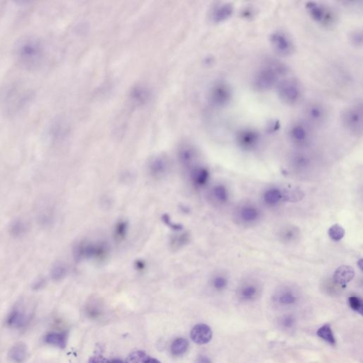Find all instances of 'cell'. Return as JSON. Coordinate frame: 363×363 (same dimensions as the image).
<instances>
[{
	"label": "cell",
	"instance_id": "27",
	"mask_svg": "<svg viewBox=\"0 0 363 363\" xmlns=\"http://www.w3.org/2000/svg\"><path fill=\"white\" fill-rule=\"evenodd\" d=\"M168 170V163L162 158H157L150 165V172L154 178H160L163 177Z\"/></svg>",
	"mask_w": 363,
	"mask_h": 363
},
{
	"label": "cell",
	"instance_id": "21",
	"mask_svg": "<svg viewBox=\"0 0 363 363\" xmlns=\"http://www.w3.org/2000/svg\"><path fill=\"white\" fill-rule=\"evenodd\" d=\"M44 341L48 345L60 348V349H64L68 343V334L65 331H61V332L52 331V332L46 334L44 337Z\"/></svg>",
	"mask_w": 363,
	"mask_h": 363
},
{
	"label": "cell",
	"instance_id": "35",
	"mask_svg": "<svg viewBox=\"0 0 363 363\" xmlns=\"http://www.w3.org/2000/svg\"><path fill=\"white\" fill-rule=\"evenodd\" d=\"M303 193L302 191L297 189H288L283 190V198L284 202H298L302 200Z\"/></svg>",
	"mask_w": 363,
	"mask_h": 363
},
{
	"label": "cell",
	"instance_id": "10",
	"mask_svg": "<svg viewBox=\"0 0 363 363\" xmlns=\"http://www.w3.org/2000/svg\"><path fill=\"white\" fill-rule=\"evenodd\" d=\"M262 286L256 279H248L242 282L237 289V297L243 302H253L260 297Z\"/></svg>",
	"mask_w": 363,
	"mask_h": 363
},
{
	"label": "cell",
	"instance_id": "12",
	"mask_svg": "<svg viewBox=\"0 0 363 363\" xmlns=\"http://www.w3.org/2000/svg\"><path fill=\"white\" fill-rule=\"evenodd\" d=\"M260 218V210L253 204H243L238 207L235 212V219L242 225H254Z\"/></svg>",
	"mask_w": 363,
	"mask_h": 363
},
{
	"label": "cell",
	"instance_id": "5",
	"mask_svg": "<svg viewBox=\"0 0 363 363\" xmlns=\"http://www.w3.org/2000/svg\"><path fill=\"white\" fill-rule=\"evenodd\" d=\"M363 112L362 104L352 105L342 114V123L350 133L357 136L363 133Z\"/></svg>",
	"mask_w": 363,
	"mask_h": 363
},
{
	"label": "cell",
	"instance_id": "13",
	"mask_svg": "<svg viewBox=\"0 0 363 363\" xmlns=\"http://www.w3.org/2000/svg\"><path fill=\"white\" fill-rule=\"evenodd\" d=\"M289 139L296 146H307L311 140V130L308 124L302 122H295L289 130Z\"/></svg>",
	"mask_w": 363,
	"mask_h": 363
},
{
	"label": "cell",
	"instance_id": "33",
	"mask_svg": "<svg viewBox=\"0 0 363 363\" xmlns=\"http://www.w3.org/2000/svg\"><path fill=\"white\" fill-rule=\"evenodd\" d=\"M67 272L68 270H67L66 266L64 264L59 262L52 267V271H51V275H52V280L59 281L65 278Z\"/></svg>",
	"mask_w": 363,
	"mask_h": 363
},
{
	"label": "cell",
	"instance_id": "14",
	"mask_svg": "<svg viewBox=\"0 0 363 363\" xmlns=\"http://www.w3.org/2000/svg\"><path fill=\"white\" fill-rule=\"evenodd\" d=\"M237 144L243 151H253L259 146L260 136L258 130L251 128L240 130L235 137Z\"/></svg>",
	"mask_w": 363,
	"mask_h": 363
},
{
	"label": "cell",
	"instance_id": "45",
	"mask_svg": "<svg viewBox=\"0 0 363 363\" xmlns=\"http://www.w3.org/2000/svg\"><path fill=\"white\" fill-rule=\"evenodd\" d=\"M160 363L157 360L154 359V358H149L148 360L147 363Z\"/></svg>",
	"mask_w": 363,
	"mask_h": 363
},
{
	"label": "cell",
	"instance_id": "32",
	"mask_svg": "<svg viewBox=\"0 0 363 363\" xmlns=\"http://www.w3.org/2000/svg\"><path fill=\"white\" fill-rule=\"evenodd\" d=\"M229 278L222 273L216 274L211 279V285L216 290L223 291L227 287Z\"/></svg>",
	"mask_w": 363,
	"mask_h": 363
},
{
	"label": "cell",
	"instance_id": "38",
	"mask_svg": "<svg viewBox=\"0 0 363 363\" xmlns=\"http://www.w3.org/2000/svg\"><path fill=\"white\" fill-rule=\"evenodd\" d=\"M128 231V224L126 221H120L116 224L114 229V235L117 240H122L125 238Z\"/></svg>",
	"mask_w": 363,
	"mask_h": 363
},
{
	"label": "cell",
	"instance_id": "3",
	"mask_svg": "<svg viewBox=\"0 0 363 363\" xmlns=\"http://www.w3.org/2000/svg\"><path fill=\"white\" fill-rule=\"evenodd\" d=\"M286 65L275 60L267 61L259 68L253 79V85L259 91H267L277 87L281 78L287 73Z\"/></svg>",
	"mask_w": 363,
	"mask_h": 363
},
{
	"label": "cell",
	"instance_id": "8",
	"mask_svg": "<svg viewBox=\"0 0 363 363\" xmlns=\"http://www.w3.org/2000/svg\"><path fill=\"white\" fill-rule=\"evenodd\" d=\"M301 298L300 291L297 286L286 285L280 286L272 297L274 304L282 308L294 307Z\"/></svg>",
	"mask_w": 363,
	"mask_h": 363
},
{
	"label": "cell",
	"instance_id": "30",
	"mask_svg": "<svg viewBox=\"0 0 363 363\" xmlns=\"http://www.w3.org/2000/svg\"><path fill=\"white\" fill-rule=\"evenodd\" d=\"M189 343L184 338H178L172 344L171 351L175 356H181L188 349Z\"/></svg>",
	"mask_w": 363,
	"mask_h": 363
},
{
	"label": "cell",
	"instance_id": "31",
	"mask_svg": "<svg viewBox=\"0 0 363 363\" xmlns=\"http://www.w3.org/2000/svg\"><path fill=\"white\" fill-rule=\"evenodd\" d=\"M317 335L318 337H321L331 345H336V339L331 330L330 325L326 324L320 328L317 331Z\"/></svg>",
	"mask_w": 363,
	"mask_h": 363
},
{
	"label": "cell",
	"instance_id": "7",
	"mask_svg": "<svg viewBox=\"0 0 363 363\" xmlns=\"http://www.w3.org/2000/svg\"><path fill=\"white\" fill-rule=\"evenodd\" d=\"M280 100L287 104H294L302 98V90L298 81L294 79H283L277 86Z\"/></svg>",
	"mask_w": 363,
	"mask_h": 363
},
{
	"label": "cell",
	"instance_id": "34",
	"mask_svg": "<svg viewBox=\"0 0 363 363\" xmlns=\"http://www.w3.org/2000/svg\"><path fill=\"white\" fill-rule=\"evenodd\" d=\"M149 357L142 350L133 352L126 360L125 363H146Z\"/></svg>",
	"mask_w": 363,
	"mask_h": 363
},
{
	"label": "cell",
	"instance_id": "40",
	"mask_svg": "<svg viewBox=\"0 0 363 363\" xmlns=\"http://www.w3.org/2000/svg\"><path fill=\"white\" fill-rule=\"evenodd\" d=\"M195 153L191 149L184 150L181 153V160L185 166H188L193 161Z\"/></svg>",
	"mask_w": 363,
	"mask_h": 363
},
{
	"label": "cell",
	"instance_id": "41",
	"mask_svg": "<svg viewBox=\"0 0 363 363\" xmlns=\"http://www.w3.org/2000/svg\"><path fill=\"white\" fill-rule=\"evenodd\" d=\"M352 43L356 46H361L363 44V33L361 31H353L350 37Z\"/></svg>",
	"mask_w": 363,
	"mask_h": 363
},
{
	"label": "cell",
	"instance_id": "25",
	"mask_svg": "<svg viewBox=\"0 0 363 363\" xmlns=\"http://www.w3.org/2000/svg\"><path fill=\"white\" fill-rule=\"evenodd\" d=\"M211 196L214 201L219 205H225L229 201V190L224 184H216L211 189Z\"/></svg>",
	"mask_w": 363,
	"mask_h": 363
},
{
	"label": "cell",
	"instance_id": "4",
	"mask_svg": "<svg viewBox=\"0 0 363 363\" xmlns=\"http://www.w3.org/2000/svg\"><path fill=\"white\" fill-rule=\"evenodd\" d=\"M109 252V246L103 241H81L74 248L73 254L77 260L82 259H101L106 258Z\"/></svg>",
	"mask_w": 363,
	"mask_h": 363
},
{
	"label": "cell",
	"instance_id": "2",
	"mask_svg": "<svg viewBox=\"0 0 363 363\" xmlns=\"http://www.w3.org/2000/svg\"><path fill=\"white\" fill-rule=\"evenodd\" d=\"M14 56L17 63L25 69H37L45 58L44 43L36 36H23L14 45Z\"/></svg>",
	"mask_w": 363,
	"mask_h": 363
},
{
	"label": "cell",
	"instance_id": "46",
	"mask_svg": "<svg viewBox=\"0 0 363 363\" xmlns=\"http://www.w3.org/2000/svg\"><path fill=\"white\" fill-rule=\"evenodd\" d=\"M110 363H124L122 362V361H120V360H113V361H111Z\"/></svg>",
	"mask_w": 363,
	"mask_h": 363
},
{
	"label": "cell",
	"instance_id": "15",
	"mask_svg": "<svg viewBox=\"0 0 363 363\" xmlns=\"http://www.w3.org/2000/svg\"><path fill=\"white\" fill-rule=\"evenodd\" d=\"M233 92L230 85L224 82L215 84L211 91V100L216 106H226L232 101Z\"/></svg>",
	"mask_w": 363,
	"mask_h": 363
},
{
	"label": "cell",
	"instance_id": "42",
	"mask_svg": "<svg viewBox=\"0 0 363 363\" xmlns=\"http://www.w3.org/2000/svg\"><path fill=\"white\" fill-rule=\"evenodd\" d=\"M88 363H110L106 358L102 356H94L90 358Z\"/></svg>",
	"mask_w": 363,
	"mask_h": 363
},
{
	"label": "cell",
	"instance_id": "39",
	"mask_svg": "<svg viewBox=\"0 0 363 363\" xmlns=\"http://www.w3.org/2000/svg\"><path fill=\"white\" fill-rule=\"evenodd\" d=\"M350 308L356 312L363 314V302L362 299L356 296H351L348 298Z\"/></svg>",
	"mask_w": 363,
	"mask_h": 363
},
{
	"label": "cell",
	"instance_id": "20",
	"mask_svg": "<svg viewBox=\"0 0 363 363\" xmlns=\"http://www.w3.org/2000/svg\"><path fill=\"white\" fill-rule=\"evenodd\" d=\"M28 357V349L24 342H19L14 345L8 353L9 361L13 363H25Z\"/></svg>",
	"mask_w": 363,
	"mask_h": 363
},
{
	"label": "cell",
	"instance_id": "26",
	"mask_svg": "<svg viewBox=\"0 0 363 363\" xmlns=\"http://www.w3.org/2000/svg\"><path fill=\"white\" fill-rule=\"evenodd\" d=\"M233 13V5L229 3H226L216 8L213 14V18L216 22H224L232 17Z\"/></svg>",
	"mask_w": 363,
	"mask_h": 363
},
{
	"label": "cell",
	"instance_id": "24",
	"mask_svg": "<svg viewBox=\"0 0 363 363\" xmlns=\"http://www.w3.org/2000/svg\"><path fill=\"white\" fill-rule=\"evenodd\" d=\"M264 202L270 207L278 206L282 202H284L283 191L278 188L267 189L263 195Z\"/></svg>",
	"mask_w": 363,
	"mask_h": 363
},
{
	"label": "cell",
	"instance_id": "18",
	"mask_svg": "<svg viewBox=\"0 0 363 363\" xmlns=\"http://www.w3.org/2000/svg\"><path fill=\"white\" fill-rule=\"evenodd\" d=\"M191 339L199 345L208 343L212 338V331L206 324H198L191 331Z\"/></svg>",
	"mask_w": 363,
	"mask_h": 363
},
{
	"label": "cell",
	"instance_id": "17",
	"mask_svg": "<svg viewBox=\"0 0 363 363\" xmlns=\"http://www.w3.org/2000/svg\"><path fill=\"white\" fill-rule=\"evenodd\" d=\"M277 236L278 240L284 244H293L300 238V229L293 224H286L280 228Z\"/></svg>",
	"mask_w": 363,
	"mask_h": 363
},
{
	"label": "cell",
	"instance_id": "1",
	"mask_svg": "<svg viewBox=\"0 0 363 363\" xmlns=\"http://www.w3.org/2000/svg\"><path fill=\"white\" fill-rule=\"evenodd\" d=\"M33 97V90L22 84H7L0 89V109L7 117H15L28 107Z\"/></svg>",
	"mask_w": 363,
	"mask_h": 363
},
{
	"label": "cell",
	"instance_id": "16",
	"mask_svg": "<svg viewBox=\"0 0 363 363\" xmlns=\"http://www.w3.org/2000/svg\"><path fill=\"white\" fill-rule=\"evenodd\" d=\"M305 114L309 123L313 125H321L327 119L326 108L318 103H312L307 105Z\"/></svg>",
	"mask_w": 363,
	"mask_h": 363
},
{
	"label": "cell",
	"instance_id": "37",
	"mask_svg": "<svg viewBox=\"0 0 363 363\" xmlns=\"http://www.w3.org/2000/svg\"><path fill=\"white\" fill-rule=\"evenodd\" d=\"M329 235L334 241H339L345 235V230L341 226L334 224L329 229Z\"/></svg>",
	"mask_w": 363,
	"mask_h": 363
},
{
	"label": "cell",
	"instance_id": "44",
	"mask_svg": "<svg viewBox=\"0 0 363 363\" xmlns=\"http://www.w3.org/2000/svg\"><path fill=\"white\" fill-rule=\"evenodd\" d=\"M197 363H212L211 362V361H210V360L208 359L207 357L201 356L198 358V361H197Z\"/></svg>",
	"mask_w": 363,
	"mask_h": 363
},
{
	"label": "cell",
	"instance_id": "23",
	"mask_svg": "<svg viewBox=\"0 0 363 363\" xmlns=\"http://www.w3.org/2000/svg\"><path fill=\"white\" fill-rule=\"evenodd\" d=\"M289 163L296 171H305L311 166V160L310 156L305 153H295L291 156Z\"/></svg>",
	"mask_w": 363,
	"mask_h": 363
},
{
	"label": "cell",
	"instance_id": "22",
	"mask_svg": "<svg viewBox=\"0 0 363 363\" xmlns=\"http://www.w3.org/2000/svg\"><path fill=\"white\" fill-rule=\"evenodd\" d=\"M209 178V171L205 167H197L192 169L190 173L191 181L197 187H202L206 185Z\"/></svg>",
	"mask_w": 363,
	"mask_h": 363
},
{
	"label": "cell",
	"instance_id": "29",
	"mask_svg": "<svg viewBox=\"0 0 363 363\" xmlns=\"http://www.w3.org/2000/svg\"><path fill=\"white\" fill-rule=\"evenodd\" d=\"M38 211V219L42 225L49 226L52 219V210L49 202L41 204Z\"/></svg>",
	"mask_w": 363,
	"mask_h": 363
},
{
	"label": "cell",
	"instance_id": "9",
	"mask_svg": "<svg viewBox=\"0 0 363 363\" xmlns=\"http://www.w3.org/2000/svg\"><path fill=\"white\" fill-rule=\"evenodd\" d=\"M306 8L312 20L325 26H329L335 22L334 12L324 4L316 1H309Z\"/></svg>",
	"mask_w": 363,
	"mask_h": 363
},
{
	"label": "cell",
	"instance_id": "19",
	"mask_svg": "<svg viewBox=\"0 0 363 363\" xmlns=\"http://www.w3.org/2000/svg\"><path fill=\"white\" fill-rule=\"evenodd\" d=\"M355 270L353 267L348 265H342L334 272V283L337 285L345 287L346 285L354 278Z\"/></svg>",
	"mask_w": 363,
	"mask_h": 363
},
{
	"label": "cell",
	"instance_id": "6",
	"mask_svg": "<svg viewBox=\"0 0 363 363\" xmlns=\"http://www.w3.org/2000/svg\"><path fill=\"white\" fill-rule=\"evenodd\" d=\"M33 316L32 309L26 304L20 302L9 312L6 323L12 329H23L31 322Z\"/></svg>",
	"mask_w": 363,
	"mask_h": 363
},
{
	"label": "cell",
	"instance_id": "43",
	"mask_svg": "<svg viewBox=\"0 0 363 363\" xmlns=\"http://www.w3.org/2000/svg\"><path fill=\"white\" fill-rule=\"evenodd\" d=\"M279 123H278V122H277V121L276 122H272V123L269 125L268 130L270 132L276 131V130H279Z\"/></svg>",
	"mask_w": 363,
	"mask_h": 363
},
{
	"label": "cell",
	"instance_id": "11",
	"mask_svg": "<svg viewBox=\"0 0 363 363\" xmlns=\"http://www.w3.org/2000/svg\"><path fill=\"white\" fill-rule=\"evenodd\" d=\"M270 41L274 50L280 55L287 56L294 52V44L292 39L284 31H274L270 35Z\"/></svg>",
	"mask_w": 363,
	"mask_h": 363
},
{
	"label": "cell",
	"instance_id": "36",
	"mask_svg": "<svg viewBox=\"0 0 363 363\" xmlns=\"http://www.w3.org/2000/svg\"><path fill=\"white\" fill-rule=\"evenodd\" d=\"M278 324L281 329L286 331L292 330L295 326L296 320L292 315H284L280 318Z\"/></svg>",
	"mask_w": 363,
	"mask_h": 363
},
{
	"label": "cell",
	"instance_id": "28",
	"mask_svg": "<svg viewBox=\"0 0 363 363\" xmlns=\"http://www.w3.org/2000/svg\"><path fill=\"white\" fill-rule=\"evenodd\" d=\"M28 231V226L25 221L21 219H17L12 221L9 224V232L12 236L15 238H20L26 233Z\"/></svg>",
	"mask_w": 363,
	"mask_h": 363
}]
</instances>
